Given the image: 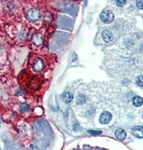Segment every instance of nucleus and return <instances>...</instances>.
I'll use <instances>...</instances> for the list:
<instances>
[{"mask_svg": "<svg viewBox=\"0 0 143 150\" xmlns=\"http://www.w3.org/2000/svg\"><path fill=\"white\" fill-rule=\"evenodd\" d=\"M100 17H101V20L103 23H105V24H109L114 19V15L111 10H105L101 12Z\"/></svg>", "mask_w": 143, "mask_h": 150, "instance_id": "f257e3e1", "label": "nucleus"}, {"mask_svg": "<svg viewBox=\"0 0 143 150\" xmlns=\"http://www.w3.org/2000/svg\"><path fill=\"white\" fill-rule=\"evenodd\" d=\"M125 3H126V1H121V0L116 1V5L119 7H122Z\"/></svg>", "mask_w": 143, "mask_h": 150, "instance_id": "2eb2a0df", "label": "nucleus"}, {"mask_svg": "<svg viewBox=\"0 0 143 150\" xmlns=\"http://www.w3.org/2000/svg\"><path fill=\"white\" fill-rule=\"evenodd\" d=\"M32 41L36 46H41L44 42V38L43 35L40 33H35L32 36Z\"/></svg>", "mask_w": 143, "mask_h": 150, "instance_id": "423d86ee", "label": "nucleus"}, {"mask_svg": "<svg viewBox=\"0 0 143 150\" xmlns=\"http://www.w3.org/2000/svg\"><path fill=\"white\" fill-rule=\"evenodd\" d=\"M73 98H74V97H73V94L69 92L63 93L62 95V100H63L65 103H69V102H72L73 100Z\"/></svg>", "mask_w": 143, "mask_h": 150, "instance_id": "6e6552de", "label": "nucleus"}, {"mask_svg": "<svg viewBox=\"0 0 143 150\" xmlns=\"http://www.w3.org/2000/svg\"><path fill=\"white\" fill-rule=\"evenodd\" d=\"M29 108H30V106H29L28 104L27 103H23L20 105V110L21 112H26V111H28L29 110Z\"/></svg>", "mask_w": 143, "mask_h": 150, "instance_id": "9b49d317", "label": "nucleus"}, {"mask_svg": "<svg viewBox=\"0 0 143 150\" xmlns=\"http://www.w3.org/2000/svg\"><path fill=\"white\" fill-rule=\"evenodd\" d=\"M27 17L30 22H36L40 18V12L36 8H32L28 12Z\"/></svg>", "mask_w": 143, "mask_h": 150, "instance_id": "f03ea898", "label": "nucleus"}, {"mask_svg": "<svg viewBox=\"0 0 143 150\" xmlns=\"http://www.w3.org/2000/svg\"><path fill=\"white\" fill-rule=\"evenodd\" d=\"M136 83L140 87H143V75H140L136 79Z\"/></svg>", "mask_w": 143, "mask_h": 150, "instance_id": "f8f14e48", "label": "nucleus"}, {"mask_svg": "<svg viewBox=\"0 0 143 150\" xmlns=\"http://www.w3.org/2000/svg\"><path fill=\"white\" fill-rule=\"evenodd\" d=\"M115 137H116V139H118L119 140H122L124 139L127 137V132L126 131L124 130L123 129H118L115 131Z\"/></svg>", "mask_w": 143, "mask_h": 150, "instance_id": "0eeeda50", "label": "nucleus"}, {"mask_svg": "<svg viewBox=\"0 0 143 150\" xmlns=\"http://www.w3.org/2000/svg\"><path fill=\"white\" fill-rule=\"evenodd\" d=\"M29 150H40V149L36 147H31L30 149H29Z\"/></svg>", "mask_w": 143, "mask_h": 150, "instance_id": "dca6fc26", "label": "nucleus"}, {"mask_svg": "<svg viewBox=\"0 0 143 150\" xmlns=\"http://www.w3.org/2000/svg\"><path fill=\"white\" fill-rule=\"evenodd\" d=\"M112 115L108 111H104L101 114L99 118V121L101 124H107L111 121Z\"/></svg>", "mask_w": 143, "mask_h": 150, "instance_id": "7ed1b4c3", "label": "nucleus"}, {"mask_svg": "<svg viewBox=\"0 0 143 150\" xmlns=\"http://www.w3.org/2000/svg\"><path fill=\"white\" fill-rule=\"evenodd\" d=\"M102 37L105 42L109 43L112 39V34L109 30H105L102 32Z\"/></svg>", "mask_w": 143, "mask_h": 150, "instance_id": "1a4fd4ad", "label": "nucleus"}, {"mask_svg": "<svg viewBox=\"0 0 143 150\" xmlns=\"http://www.w3.org/2000/svg\"><path fill=\"white\" fill-rule=\"evenodd\" d=\"M133 105L136 107H140L143 104V99L140 96H135L133 98Z\"/></svg>", "mask_w": 143, "mask_h": 150, "instance_id": "9d476101", "label": "nucleus"}, {"mask_svg": "<svg viewBox=\"0 0 143 150\" xmlns=\"http://www.w3.org/2000/svg\"><path fill=\"white\" fill-rule=\"evenodd\" d=\"M137 6L139 9H143V0H139L137 1Z\"/></svg>", "mask_w": 143, "mask_h": 150, "instance_id": "4468645a", "label": "nucleus"}, {"mask_svg": "<svg viewBox=\"0 0 143 150\" xmlns=\"http://www.w3.org/2000/svg\"><path fill=\"white\" fill-rule=\"evenodd\" d=\"M132 133L133 135L135 137H137V138H143V126H134V127L132 129Z\"/></svg>", "mask_w": 143, "mask_h": 150, "instance_id": "39448f33", "label": "nucleus"}, {"mask_svg": "<svg viewBox=\"0 0 143 150\" xmlns=\"http://www.w3.org/2000/svg\"><path fill=\"white\" fill-rule=\"evenodd\" d=\"M87 132L89 134H92V135H100V134H102V131H93V130H88Z\"/></svg>", "mask_w": 143, "mask_h": 150, "instance_id": "ddd939ff", "label": "nucleus"}, {"mask_svg": "<svg viewBox=\"0 0 143 150\" xmlns=\"http://www.w3.org/2000/svg\"><path fill=\"white\" fill-rule=\"evenodd\" d=\"M0 51H1V46H0Z\"/></svg>", "mask_w": 143, "mask_h": 150, "instance_id": "f3484780", "label": "nucleus"}, {"mask_svg": "<svg viewBox=\"0 0 143 150\" xmlns=\"http://www.w3.org/2000/svg\"><path fill=\"white\" fill-rule=\"evenodd\" d=\"M44 68V62L41 59H36L34 61L33 64V69L34 71L37 72H39L42 71Z\"/></svg>", "mask_w": 143, "mask_h": 150, "instance_id": "20e7f679", "label": "nucleus"}]
</instances>
